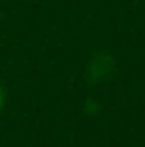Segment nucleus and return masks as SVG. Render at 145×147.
Segmentation results:
<instances>
[{"label": "nucleus", "mask_w": 145, "mask_h": 147, "mask_svg": "<svg viewBox=\"0 0 145 147\" xmlns=\"http://www.w3.org/2000/svg\"><path fill=\"white\" fill-rule=\"evenodd\" d=\"M4 103H6V90H4V86L0 84V111H2Z\"/></svg>", "instance_id": "nucleus-1"}]
</instances>
